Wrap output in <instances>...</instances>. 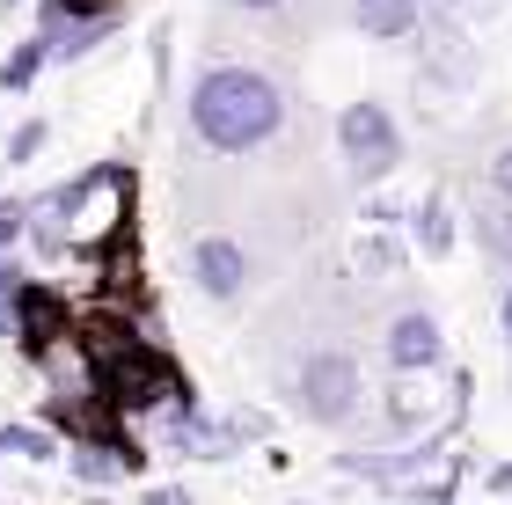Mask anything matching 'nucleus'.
Segmentation results:
<instances>
[{"label":"nucleus","mask_w":512,"mask_h":505,"mask_svg":"<svg viewBox=\"0 0 512 505\" xmlns=\"http://www.w3.org/2000/svg\"><path fill=\"white\" fill-rule=\"evenodd\" d=\"M278 125H286V88H278L264 66H205L191 81V132L198 147L213 154H256L264 140H278Z\"/></svg>","instance_id":"nucleus-1"},{"label":"nucleus","mask_w":512,"mask_h":505,"mask_svg":"<svg viewBox=\"0 0 512 505\" xmlns=\"http://www.w3.org/2000/svg\"><path fill=\"white\" fill-rule=\"evenodd\" d=\"M88 388H96L118 418H161V410H176V403H198L191 374H183L154 337H132L118 352L88 359Z\"/></svg>","instance_id":"nucleus-2"},{"label":"nucleus","mask_w":512,"mask_h":505,"mask_svg":"<svg viewBox=\"0 0 512 505\" xmlns=\"http://www.w3.org/2000/svg\"><path fill=\"white\" fill-rule=\"evenodd\" d=\"M293 410L308 425H352L359 410H366V374H359V359L352 352H308L300 359V374H293Z\"/></svg>","instance_id":"nucleus-3"},{"label":"nucleus","mask_w":512,"mask_h":505,"mask_svg":"<svg viewBox=\"0 0 512 505\" xmlns=\"http://www.w3.org/2000/svg\"><path fill=\"white\" fill-rule=\"evenodd\" d=\"M8 308H15V352L30 359V366H52L59 352H74V323H81V308L66 301L52 279H22Z\"/></svg>","instance_id":"nucleus-4"},{"label":"nucleus","mask_w":512,"mask_h":505,"mask_svg":"<svg viewBox=\"0 0 512 505\" xmlns=\"http://www.w3.org/2000/svg\"><path fill=\"white\" fill-rule=\"evenodd\" d=\"M337 154L352 169V183H366V191L403 169V132H395L388 103H344L337 110Z\"/></svg>","instance_id":"nucleus-5"},{"label":"nucleus","mask_w":512,"mask_h":505,"mask_svg":"<svg viewBox=\"0 0 512 505\" xmlns=\"http://www.w3.org/2000/svg\"><path fill=\"white\" fill-rule=\"evenodd\" d=\"M381 352H388L395 374H439V366H447V330H439L432 308H403V315L388 323Z\"/></svg>","instance_id":"nucleus-6"},{"label":"nucleus","mask_w":512,"mask_h":505,"mask_svg":"<svg viewBox=\"0 0 512 505\" xmlns=\"http://www.w3.org/2000/svg\"><path fill=\"white\" fill-rule=\"evenodd\" d=\"M191 279L205 301H242V286H249V249L235 235H198L191 242Z\"/></svg>","instance_id":"nucleus-7"},{"label":"nucleus","mask_w":512,"mask_h":505,"mask_svg":"<svg viewBox=\"0 0 512 505\" xmlns=\"http://www.w3.org/2000/svg\"><path fill=\"white\" fill-rule=\"evenodd\" d=\"M381 418H388V432H403V440L432 432V425H439L432 374H395V381H388V396H381Z\"/></svg>","instance_id":"nucleus-8"},{"label":"nucleus","mask_w":512,"mask_h":505,"mask_svg":"<svg viewBox=\"0 0 512 505\" xmlns=\"http://www.w3.org/2000/svg\"><path fill=\"white\" fill-rule=\"evenodd\" d=\"M403 227H410V249H417V257H432V264H439V257H454V242H461L447 191H425V198H410Z\"/></svg>","instance_id":"nucleus-9"},{"label":"nucleus","mask_w":512,"mask_h":505,"mask_svg":"<svg viewBox=\"0 0 512 505\" xmlns=\"http://www.w3.org/2000/svg\"><path fill=\"white\" fill-rule=\"evenodd\" d=\"M352 22H359V37H374V44H403V37H417V22H425V0H359Z\"/></svg>","instance_id":"nucleus-10"},{"label":"nucleus","mask_w":512,"mask_h":505,"mask_svg":"<svg viewBox=\"0 0 512 505\" xmlns=\"http://www.w3.org/2000/svg\"><path fill=\"white\" fill-rule=\"evenodd\" d=\"M403 264H410V242L395 235V227H366V235L352 242V271L359 279H403Z\"/></svg>","instance_id":"nucleus-11"},{"label":"nucleus","mask_w":512,"mask_h":505,"mask_svg":"<svg viewBox=\"0 0 512 505\" xmlns=\"http://www.w3.org/2000/svg\"><path fill=\"white\" fill-rule=\"evenodd\" d=\"M469 235H476V249H483L491 264L512 271V205H505V198H483V205H476V213H469Z\"/></svg>","instance_id":"nucleus-12"},{"label":"nucleus","mask_w":512,"mask_h":505,"mask_svg":"<svg viewBox=\"0 0 512 505\" xmlns=\"http://www.w3.org/2000/svg\"><path fill=\"white\" fill-rule=\"evenodd\" d=\"M66 462H74V476H81L88 491H110L125 476V454L103 447V440H74V447H66Z\"/></svg>","instance_id":"nucleus-13"},{"label":"nucleus","mask_w":512,"mask_h":505,"mask_svg":"<svg viewBox=\"0 0 512 505\" xmlns=\"http://www.w3.org/2000/svg\"><path fill=\"white\" fill-rule=\"evenodd\" d=\"M52 66V44L44 37H22L8 59H0V96H22V88H37V74Z\"/></svg>","instance_id":"nucleus-14"},{"label":"nucleus","mask_w":512,"mask_h":505,"mask_svg":"<svg viewBox=\"0 0 512 505\" xmlns=\"http://www.w3.org/2000/svg\"><path fill=\"white\" fill-rule=\"evenodd\" d=\"M0 447L22 454V462H59V454H66L52 425H0Z\"/></svg>","instance_id":"nucleus-15"},{"label":"nucleus","mask_w":512,"mask_h":505,"mask_svg":"<svg viewBox=\"0 0 512 505\" xmlns=\"http://www.w3.org/2000/svg\"><path fill=\"white\" fill-rule=\"evenodd\" d=\"M44 140H52V125H44V118H22V125L8 132V169L37 162V154H44Z\"/></svg>","instance_id":"nucleus-16"},{"label":"nucleus","mask_w":512,"mask_h":505,"mask_svg":"<svg viewBox=\"0 0 512 505\" xmlns=\"http://www.w3.org/2000/svg\"><path fill=\"white\" fill-rule=\"evenodd\" d=\"M37 15H125V0H44Z\"/></svg>","instance_id":"nucleus-17"},{"label":"nucleus","mask_w":512,"mask_h":505,"mask_svg":"<svg viewBox=\"0 0 512 505\" xmlns=\"http://www.w3.org/2000/svg\"><path fill=\"white\" fill-rule=\"evenodd\" d=\"M483 183H491V198H505L512 205V140L491 154V169H483Z\"/></svg>","instance_id":"nucleus-18"},{"label":"nucleus","mask_w":512,"mask_h":505,"mask_svg":"<svg viewBox=\"0 0 512 505\" xmlns=\"http://www.w3.org/2000/svg\"><path fill=\"white\" fill-rule=\"evenodd\" d=\"M483 498H512V462H491V469H483Z\"/></svg>","instance_id":"nucleus-19"},{"label":"nucleus","mask_w":512,"mask_h":505,"mask_svg":"<svg viewBox=\"0 0 512 505\" xmlns=\"http://www.w3.org/2000/svg\"><path fill=\"white\" fill-rule=\"evenodd\" d=\"M139 505H191V491L183 484H154V491H139Z\"/></svg>","instance_id":"nucleus-20"},{"label":"nucleus","mask_w":512,"mask_h":505,"mask_svg":"<svg viewBox=\"0 0 512 505\" xmlns=\"http://www.w3.org/2000/svg\"><path fill=\"white\" fill-rule=\"evenodd\" d=\"M235 8H249V15H271V8H286V0H235Z\"/></svg>","instance_id":"nucleus-21"},{"label":"nucleus","mask_w":512,"mask_h":505,"mask_svg":"<svg viewBox=\"0 0 512 505\" xmlns=\"http://www.w3.org/2000/svg\"><path fill=\"white\" fill-rule=\"evenodd\" d=\"M498 330L512 337V286H505V301H498Z\"/></svg>","instance_id":"nucleus-22"},{"label":"nucleus","mask_w":512,"mask_h":505,"mask_svg":"<svg viewBox=\"0 0 512 505\" xmlns=\"http://www.w3.org/2000/svg\"><path fill=\"white\" fill-rule=\"evenodd\" d=\"M432 8H483V0H425V15H432Z\"/></svg>","instance_id":"nucleus-23"},{"label":"nucleus","mask_w":512,"mask_h":505,"mask_svg":"<svg viewBox=\"0 0 512 505\" xmlns=\"http://www.w3.org/2000/svg\"><path fill=\"white\" fill-rule=\"evenodd\" d=\"M0 337H15V308L8 301H0Z\"/></svg>","instance_id":"nucleus-24"},{"label":"nucleus","mask_w":512,"mask_h":505,"mask_svg":"<svg viewBox=\"0 0 512 505\" xmlns=\"http://www.w3.org/2000/svg\"><path fill=\"white\" fill-rule=\"evenodd\" d=\"M395 505H417V498H395Z\"/></svg>","instance_id":"nucleus-25"},{"label":"nucleus","mask_w":512,"mask_h":505,"mask_svg":"<svg viewBox=\"0 0 512 505\" xmlns=\"http://www.w3.org/2000/svg\"><path fill=\"white\" fill-rule=\"evenodd\" d=\"M81 505H103V498H81Z\"/></svg>","instance_id":"nucleus-26"},{"label":"nucleus","mask_w":512,"mask_h":505,"mask_svg":"<svg viewBox=\"0 0 512 505\" xmlns=\"http://www.w3.org/2000/svg\"><path fill=\"white\" fill-rule=\"evenodd\" d=\"M0 176H8V162H0Z\"/></svg>","instance_id":"nucleus-27"}]
</instances>
